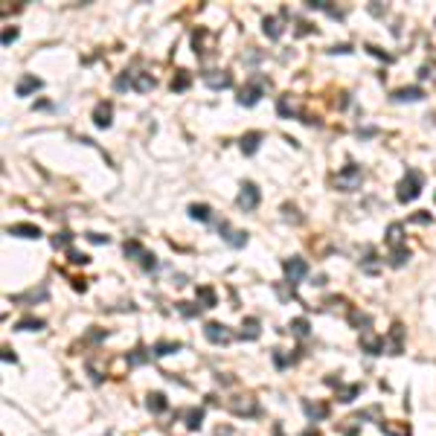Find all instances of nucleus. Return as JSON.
<instances>
[{
    "label": "nucleus",
    "mask_w": 436,
    "mask_h": 436,
    "mask_svg": "<svg viewBox=\"0 0 436 436\" xmlns=\"http://www.w3.org/2000/svg\"><path fill=\"white\" fill-rule=\"evenodd\" d=\"M422 186H425V177L416 172V169H407L404 180L398 183V201H401V204H410V201H416V198L422 195Z\"/></svg>",
    "instance_id": "1"
},
{
    "label": "nucleus",
    "mask_w": 436,
    "mask_h": 436,
    "mask_svg": "<svg viewBox=\"0 0 436 436\" xmlns=\"http://www.w3.org/2000/svg\"><path fill=\"white\" fill-rule=\"evenodd\" d=\"M361 180H364V172H361V166H355V163H349L343 166L337 177H334V186L337 189H343V192H352V189H358L361 186Z\"/></svg>",
    "instance_id": "2"
},
{
    "label": "nucleus",
    "mask_w": 436,
    "mask_h": 436,
    "mask_svg": "<svg viewBox=\"0 0 436 436\" xmlns=\"http://www.w3.org/2000/svg\"><path fill=\"white\" fill-rule=\"evenodd\" d=\"M265 85H268V79H265V76H256V79H253V82H250L247 87H241L239 105H247V108H250V105H256V102L262 99V90H265Z\"/></svg>",
    "instance_id": "3"
},
{
    "label": "nucleus",
    "mask_w": 436,
    "mask_h": 436,
    "mask_svg": "<svg viewBox=\"0 0 436 436\" xmlns=\"http://www.w3.org/2000/svg\"><path fill=\"white\" fill-rule=\"evenodd\" d=\"M282 268H285V279H288V285H291V288H294V285H300V279L308 273V265H305V259H300V256L285 259Z\"/></svg>",
    "instance_id": "4"
},
{
    "label": "nucleus",
    "mask_w": 436,
    "mask_h": 436,
    "mask_svg": "<svg viewBox=\"0 0 436 436\" xmlns=\"http://www.w3.org/2000/svg\"><path fill=\"white\" fill-rule=\"evenodd\" d=\"M259 186L256 183H241V192H239V207L244 210V213H250V210H256L259 207Z\"/></svg>",
    "instance_id": "5"
},
{
    "label": "nucleus",
    "mask_w": 436,
    "mask_h": 436,
    "mask_svg": "<svg viewBox=\"0 0 436 436\" xmlns=\"http://www.w3.org/2000/svg\"><path fill=\"white\" fill-rule=\"evenodd\" d=\"M218 233H221V239L227 241L230 247H244V244H247V233H241V230H233L227 221H221V224H218Z\"/></svg>",
    "instance_id": "6"
},
{
    "label": "nucleus",
    "mask_w": 436,
    "mask_h": 436,
    "mask_svg": "<svg viewBox=\"0 0 436 436\" xmlns=\"http://www.w3.org/2000/svg\"><path fill=\"white\" fill-rule=\"evenodd\" d=\"M204 337H207L210 343H230V340H233V331L227 326H221V323H207Z\"/></svg>",
    "instance_id": "7"
},
{
    "label": "nucleus",
    "mask_w": 436,
    "mask_h": 436,
    "mask_svg": "<svg viewBox=\"0 0 436 436\" xmlns=\"http://www.w3.org/2000/svg\"><path fill=\"white\" fill-rule=\"evenodd\" d=\"M204 82H207L210 87H216V90H221V87L233 85V76L224 73V70H210V73H204Z\"/></svg>",
    "instance_id": "8"
},
{
    "label": "nucleus",
    "mask_w": 436,
    "mask_h": 436,
    "mask_svg": "<svg viewBox=\"0 0 436 436\" xmlns=\"http://www.w3.org/2000/svg\"><path fill=\"white\" fill-rule=\"evenodd\" d=\"M110 113H113L110 102H99V105H96V110H93V122H96V128H110Z\"/></svg>",
    "instance_id": "9"
},
{
    "label": "nucleus",
    "mask_w": 436,
    "mask_h": 436,
    "mask_svg": "<svg viewBox=\"0 0 436 436\" xmlns=\"http://www.w3.org/2000/svg\"><path fill=\"white\" fill-rule=\"evenodd\" d=\"M6 233L9 236H21V239H38L41 236V230L32 227V224H12V227H6Z\"/></svg>",
    "instance_id": "10"
},
{
    "label": "nucleus",
    "mask_w": 436,
    "mask_h": 436,
    "mask_svg": "<svg viewBox=\"0 0 436 436\" xmlns=\"http://www.w3.org/2000/svg\"><path fill=\"white\" fill-rule=\"evenodd\" d=\"M425 93H422V87H401V90H395L392 93V99L395 102H419Z\"/></svg>",
    "instance_id": "11"
},
{
    "label": "nucleus",
    "mask_w": 436,
    "mask_h": 436,
    "mask_svg": "<svg viewBox=\"0 0 436 436\" xmlns=\"http://www.w3.org/2000/svg\"><path fill=\"white\" fill-rule=\"evenodd\" d=\"M259 143H262V134L259 131H250V134L241 137V152L244 154H256L259 152Z\"/></svg>",
    "instance_id": "12"
},
{
    "label": "nucleus",
    "mask_w": 436,
    "mask_h": 436,
    "mask_svg": "<svg viewBox=\"0 0 436 436\" xmlns=\"http://www.w3.org/2000/svg\"><path fill=\"white\" fill-rule=\"evenodd\" d=\"M131 87L137 90V93H146V90H152L154 87V79L149 73H134V79H131Z\"/></svg>",
    "instance_id": "13"
},
{
    "label": "nucleus",
    "mask_w": 436,
    "mask_h": 436,
    "mask_svg": "<svg viewBox=\"0 0 436 436\" xmlns=\"http://www.w3.org/2000/svg\"><path fill=\"white\" fill-rule=\"evenodd\" d=\"M38 87H41V79H35V76H23L15 90H18V96H29V93L38 90Z\"/></svg>",
    "instance_id": "14"
},
{
    "label": "nucleus",
    "mask_w": 436,
    "mask_h": 436,
    "mask_svg": "<svg viewBox=\"0 0 436 436\" xmlns=\"http://www.w3.org/2000/svg\"><path fill=\"white\" fill-rule=\"evenodd\" d=\"M241 337H247V340H256V337H259V320H256V317H247V320H244Z\"/></svg>",
    "instance_id": "15"
},
{
    "label": "nucleus",
    "mask_w": 436,
    "mask_h": 436,
    "mask_svg": "<svg viewBox=\"0 0 436 436\" xmlns=\"http://www.w3.org/2000/svg\"><path fill=\"white\" fill-rule=\"evenodd\" d=\"M189 218H195V221H210V218H213V210H210L207 204H192V207H189Z\"/></svg>",
    "instance_id": "16"
},
{
    "label": "nucleus",
    "mask_w": 436,
    "mask_h": 436,
    "mask_svg": "<svg viewBox=\"0 0 436 436\" xmlns=\"http://www.w3.org/2000/svg\"><path fill=\"white\" fill-rule=\"evenodd\" d=\"M407 259H410V250H407V247H392L390 250V265L392 268H401Z\"/></svg>",
    "instance_id": "17"
},
{
    "label": "nucleus",
    "mask_w": 436,
    "mask_h": 436,
    "mask_svg": "<svg viewBox=\"0 0 436 436\" xmlns=\"http://www.w3.org/2000/svg\"><path fill=\"white\" fill-rule=\"evenodd\" d=\"M198 300L204 303V308H213V305H216V291H213L210 285H201V288H198Z\"/></svg>",
    "instance_id": "18"
},
{
    "label": "nucleus",
    "mask_w": 436,
    "mask_h": 436,
    "mask_svg": "<svg viewBox=\"0 0 436 436\" xmlns=\"http://www.w3.org/2000/svg\"><path fill=\"white\" fill-rule=\"evenodd\" d=\"M262 26H265V35H268V38H279V35H282V26H279L276 18H265Z\"/></svg>",
    "instance_id": "19"
},
{
    "label": "nucleus",
    "mask_w": 436,
    "mask_h": 436,
    "mask_svg": "<svg viewBox=\"0 0 436 436\" xmlns=\"http://www.w3.org/2000/svg\"><path fill=\"white\" fill-rule=\"evenodd\" d=\"M387 244L390 247H401V224H390L387 227Z\"/></svg>",
    "instance_id": "20"
},
{
    "label": "nucleus",
    "mask_w": 436,
    "mask_h": 436,
    "mask_svg": "<svg viewBox=\"0 0 436 436\" xmlns=\"http://www.w3.org/2000/svg\"><path fill=\"white\" fill-rule=\"evenodd\" d=\"M149 410H152V413H163V410H166V398H163L160 392L149 395Z\"/></svg>",
    "instance_id": "21"
},
{
    "label": "nucleus",
    "mask_w": 436,
    "mask_h": 436,
    "mask_svg": "<svg viewBox=\"0 0 436 436\" xmlns=\"http://www.w3.org/2000/svg\"><path fill=\"white\" fill-rule=\"evenodd\" d=\"M125 256H128V259H134V256H140V259H143V256H146V250H143V244H140V241H125Z\"/></svg>",
    "instance_id": "22"
},
{
    "label": "nucleus",
    "mask_w": 436,
    "mask_h": 436,
    "mask_svg": "<svg viewBox=\"0 0 436 436\" xmlns=\"http://www.w3.org/2000/svg\"><path fill=\"white\" fill-rule=\"evenodd\" d=\"M18 328H21V331H38V328H44V320L26 317V320H21V323H18Z\"/></svg>",
    "instance_id": "23"
},
{
    "label": "nucleus",
    "mask_w": 436,
    "mask_h": 436,
    "mask_svg": "<svg viewBox=\"0 0 436 436\" xmlns=\"http://www.w3.org/2000/svg\"><path fill=\"white\" fill-rule=\"evenodd\" d=\"M177 349H180V343H157V346H154V355H157V358H163V355L177 352Z\"/></svg>",
    "instance_id": "24"
},
{
    "label": "nucleus",
    "mask_w": 436,
    "mask_h": 436,
    "mask_svg": "<svg viewBox=\"0 0 436 436\" xmlns=\"http://www.w3.org/2000/svg\"><path fill=\"white\" fill-rule=\"evenodd\" d=\"M70 241H73V236H70V233H58V236H55V239H53V247H55V250H58V247H61V250H64V247H70Z\"/></svg>",
    "instance_id": "25"
},
{
    "label": "nucleus",
    "mask_w": 436,
    "mask_h": 436,
    "mask_svg": "<svg viewBox=\"0 0 436 436\" xmlns=\"http://www.w3.org/2000/svg\"><path fill=\"white\" fill-rule=\"evenodd\" d=\"M186 87H189V76L180 70V73H177V79H172V90H186Z\"/></svg>",
    "instance_id": "26"
},
{
    "label": "nucleus",
    "mask_w": 436,
    "mask_h": 436,
    "mask_svg": "<svg viewBox=\"0 0 436 436\" xmlns=\"http://www.w3.org/2000/svg\"><path fill=\"white\" fill-rule=\"evenodd\" d=\"M149 355H152V352H146V349H137V352H134V355L128 358V364H131V367H137V364L149 361Z\"/></svg>",
    "instance_id": "27"
},
{
    "label": "nucleus",
    "mask_w": 436,
    "mask_h": 436,
    "mask_svg": "<svg viewBox=\"0 0 436 436\" xmlns=\"http://www.w3.org/2000/svg\"><path fill=\"white\" fill-rule=\"evenodd\" d=\"M201 419H204V413H201V410H192V413H189V422H186V425H189V431L201 428Z\"/></svg>",
    "instance_id": "28"
},
{
    "label": "nucleus",
    "mask_w": 436,
    "mask_h": 436,
    "mask_svg": "<svg viewBox=\"0 0 436 436\" xmlns=\"http://www.w3.org/2000/svg\"><path fill=\"white\" fill-rule=\"evenodd\" d=\"M291 328H294L297 334H308V320H303V317H300V320H294V323H291Z\"/></svg>",
    "instance_id": "29"
},
{
    "label": "nucleus",
    "mask_w": 436,
    "mask_h": 436,
    "mask_svg": "<svg viewBox=\"0 0 436 436\" xmlns=\"http://www.w3.org/2000/svg\"><path fill=\"white\" fill-rule=\"evenodd\" d=\"M305 413L314 416V419H323V416H326V407H311V404H305Z\"/></svg>",
    "instance_id": "30"
},
{
    "label": "nucleus",
    "mask_w": 436,
    "mask_h": 436,
    "mask_svg": "<svg viewBox=\"0 0 436 436\" xmlns=\"http://www.w3.org/2000/svg\"><path fill=\"white\" fill-rule=\"evenodd\" d=\"M70 262H76V265H87L90 259H87L85 253H79V250H70Z\"/></svg>",
    "instance_id": "31"
},
{
    "label": "nucleus",
    "mask_w": 436,
    "mask_h": 436,
    "mask_svg": "<svg viewBox=\"0 0 436 436\" xmlns=\"http://www.w3.org/2000/svg\"><path fill=\"white\" fill-rule=\"evenodd\" d=\"M15 38H18V29H6V32H3V47H9Z\"/></svg>",
    "instance_id": "32"
},
{
    "label": "nucleus",
    "mask_w": 436,
    "mask_h": 436,
    "mask_svg": "<svg viewBox=\"0 0 436 436\" xmlns=\"http://www.w3.org/2000/svg\"><path fill=\"white\" fill-rule=\"evenodd\" d=\"M143 268H146V271H154V268H157V259L146 253V256H143Z\"/></svg>",
    "instance_id": "33"
},
{
    "label": "nucleus",
    "mask_w": 436,
    "mask_h": 436,
    "mask_svg": "<svg viewBox=\"0 0 436 436\" xmlns=\"http://www.w3.org/2000/svg\"><path fill=\"white\" fill-rule=\"evenodd\" d=\"M180 311H183V317H195L198 314V308H192L189 303H180Z\"/></svg>",
    "instance_id": "34"
},
{
    "label": "nucleus",
    "mask_w": 436,
    "mask_h": 436,
    "mask_svg": "<svg viewBox=\"0 0 436 436\" xmlns=\"http://www.w3.org/2000/svg\"><path fill=\"white\" fill-rule=\"evenodd\" d=\"M87 239L93 244H108V236H99V233H87Z\"/></svg>",
    "instance_id": "35"
},
{
    "label": "nucleus",
    "mask_w": 436,
    "mask_h": 436,
    "mask_svg": "<svg viewBox=\"0 0 436 436\" xmlns=\"http://www.w3.org/2000/svg\"><path fill=\"white\" fill-rule=\"evenodd\" d=\"M303 436H320V434H317V431H305Z\"/></svg>",
    "instance_id": "36"
}]
</instances>
